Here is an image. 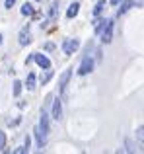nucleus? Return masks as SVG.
Returning <instances> with one entry per match:
<instances>
[{
    "label": "nucleus",
    "mask_w": 144,
    "mask_h": 154,
    "mask_svg": "<svg viewBox=\"0 0 144 154\" xmlns=\"http://www.w3.org/2000/svg\"><path fill=\"white\" fill-rule=\"evenodd\" d=\"M99 33H101L103 43H111V37H113V22H111V20H105V23H103V27L99 29Z\"/></svg>",
    "instance_id": "nucleus-1"
},
{
    "label": "nucleus",
    "mask_w": 144,
    "mask_h": 154,
    "mask_svg": "<svg viewBox=\"0 0 144 154\" xmlns=\"http://www.w3.org/2000/svg\"><path fill=\"white\" fill-rule=\"evenodd\" d=\"M78 49H80V41L78 39H66V41L62 43V51H64L66 55H74Z\"/></svg>",
    "instance_id": "nucleus-2"
},
{
    "label": "nucleus",
    "mask_w": 144,
    "mask_h": 154,
    "mask_svg": "<svg viewBox=\"0 0 144 154\" xmlns=\"http://www.w3.org/2000/svg\"><path fill=\"white\" fill-rule=\"evenodd\" d=\"M39 131H41L43 137L49 135V115H47V109H43L41 111V119H39Z\"/></svg>",
    "instance_id": "nucleus-3"
},
{
    "label": "nucleus",
    "mask_w": 144,
    "mask_h": 154,
    "mask_svg": "<svg viewBox=\"0 0 144 154\" xmlns=\"http://www.w3.org/2000/svg\"><path fill=\"white\" fill-rule=\"evenodd\" d=\"M92 68H94V59H92V57H84L82 64H80V68H78V74L86 76L88 72H92Z\"/></svg>",
    "instance_id": "nucleus-4"
},
{
    "label": "nucleus",
    "mask_w": 144,
    "mask_h": 154,
    "mask_svg": "<svg viewBox=\"0 0 144 154\" xmlns=\"http://www.w3.org/2000/svg\"><path fill=\"white\" fill-rule=\"evenodd\" d=\"M31 60H35V63H37L41 68H45V70H47V68H51V60L47 59L45 55H39V53H35V55L31 57Z\"/></svg>",
    "instance_id": "nucleus-5"
},
{
    "label": "nucleus",
    "mask_w": 144,
    "mask_h": 154,
    "mask_svg": "<svg viewBox=\"0 0 144 154\" xmlns=\"http://www.w3.org/2000/svg\"><path fill=\"white\" fill-rule=\"evenodd\" d=\"M70 76H72V72H70V70H64V72L61 74V78H58V88H61L62 94H64V90H66V84H68Z\"/></svg>",
    "instance_id": "nucleus-6"
},
{
    "label": "nucleus",
    "mask_w": 144,
    "mask_h": 154,
    "mask_svg": "<svg viewBox=\"0 0 144 154\" xmlns=\"http://www.w3.org/2000/svg\"><path fill=\"white\" fill-rule=\"evenodd\" d=\"M53 103V119H61L62 117V105H61V100H55V102H51Z\"/></svg>",
    "instance_id": "nucleus-7"
},
{
    "label": "nucleus",
    "mask_w": 144,
    "mask_h": 154,
    "mask_svg": "<svg viewBox=\"0 0 144 154\" xmlns=\"http://www.w3.org/2000/svg\"><path fill=\"white\" fill-rule=\"evenodd\" d=\"M31 35H29V27H23L22 31H20V45H27V43L31 41Z\"/></svg>",
    "instance_id": "nucleus-8"
},
{
    "label": "nucleus",
    "mask_w": 144,
    "mask_h": 154,
    "mask_svg": "<svg viewBox=\"0 0 144 154\" xmlns=\"http://www.w3.org/2000/svg\"><path fill=\"white\" fill-rule=\"evenodd\" d=\"M78 10H80V4H78V2H72L70 6H68V12H66V16H68V18H74V16L78 14Z\"/></svg>",
    "instance_id": "nucleus-9"
},
{
    "label": "nucleus",
    "mask_w": 144,
    "mask_h": 154,
    "mask_svg": "<svg viewBox=\"0 0 144 154\" xmlns=\"http://www.w3.org/2000/svg\"><path fill=\"white\" fill-rule=\"evenodd\" d=\"M133 6H134V0H127L125 4H121V8H119V16H121V14H125V12H129Z\"/></svg>",
    "instance_id": "nucleus-10"
},
{
    "label": "nucleus",
    "mask_w": 144,
    "mask_h": 154,
    "mask_svg": "<svg viewBox=\"0 0 144 154\" xmlns=\"http://www.w3.org/2000/svg\"><path fill=\"white\" fill-rule=\"evenodd\" d=\"M26 86H27V90H33V88H35V74H33V72H29V74H27Z\"/></svg>",
    "instance_id": "nucleus-11"
},
{
    "label": "nucleus",
    "mask_w": 144,
    "mask_h": 154,
    "mask_svg": "<svg viewBox=\"0 0 144 154\" xmlns=\"http://www.w3.org/2000/svg\"><path fill=\"white\" fill-rule=\"evenodd\" d=\"M33 12H35V10H33V6H31L29 2H26V4L22 6V14H23V16H31Z\"/></svg>",
    "instance_id": "nucleus-12"
},
{
    "label": "nucleus",
    "mask_w": 144,
    "mask_h": 154,
    "mask_svg": "<svg viewBox=\"0 0 144 154\" xmlns=\"http://www.w3.org/2000/svg\"><path fill=\"white\" fill-rule=\"evenodd\" d=\"M103 8H105V0H99L98 4H95V8H94V14L95 16H99L103 12Z\"/></svg>",
    "instance_id": "nucleus-13"
},
{
    "label": "nucleus",
    "mask_w": 144,
    "mask_h": 154,
    "mask_svg": "<svg viewBox=\"0 0 144 154\" xmlns=\"http://www.w3.org/2000/svg\"><path fill=\"white\" fill-rule=\"evenodd\" d=\"M51 76H53V72H51L49 68H47V72H45V74H41V84H47V82L51 80Z\"/></svg>",
    "instance_id": "nucleus-14"
},
{
    "label": "nucleus",
    "mask_w": 144,
    "mask_h": 154,
    "mask_svg": "<svg viewBox=\"0 0 144 154\" xmlns=\"http://www.w3.org/2000/svg\"><path fill=\"white\" fill-rule=\"evenodd\" d=\"M103 23H105V20H95V22H94V29L95 31H98V33H99V29H101V27H103Z\"/></svg>",
    "instance_id": "nucleus-15"
},
{
    "label": "nucleus",
    "mask_w": 144,
    "mask_h": 154,
    "mask_svg": "<svg viewBox=\"0 0 144 154\" xmlns=\"http://www.w3.org/2000/svg\"><path fill=\"white\" fill-rule=\"evenodd\" d=\"M20 94H22V82L16 80L14 82V96H20Z\"/></svg>",
    "instance_id": "nucleus-16"
},
{
    "label": "nucleus",
    "mask_w": 144,
    "mask_h": 154,
    "mask_svg": "<svg viewBox=\"0 0 144 154\" xmlns=\"http://www.w3.org/2000/svg\"><path fill=\"white\" fill-rule=\"evenodd\" d=\"M4 144H6V135L4 131H0V150H4Z\"/></svg>",
    "instance_id": "nucleus-17"
},
{
    "label": "nucleus",
    "mask_w": 144,
    "mask_h": 154,
    "mask_svg": "<svg viewBox=\"0 0 144 154\" xmlns=\"http://www.w3.org/2000/svg\"><path fill=\"white\" fill-rule=\"evenodd\" d=\"M57 8H58V2H55L51 6V18H57Z\"/></svg>",
    "instance_id": "nucleus-18"
},
{
    "label": "nucleus",
    "mask_w": 144,
    "mask_h": 154,
    "mask_svg": "<svg viewBox=\"0 0 144 154\" xmlns=\"http://www.w3.org/2000/svg\"><path fill=\"white\" fill-rule=\"evenodd\" d=\"M142 133H144V129L142 127H138V131H136V139H138V143L142 144Z\"/></svg>",
    "instance_id": "nucleus-19"
},
{
    "label": "nucleus",
    "mask_w": 144,
    "mask_h": 154,
    "mask_svg": "<svg viewBox=\"0 0 144 154\" xmlns=\"http://www.w3.org/2000/svg\"><path fill=\"white\" fill-rule=\"evenodd\" d=\"M14 4H16V0H6V2H4V6H6V8H12Z\"/></svg>",
    "instance_id": "nucleus-20"
},
{
    "label": "nucleus",
    "mask_w": 144,
    "mask_h": 154,
    "mask_svg": "<svg viewBox=\"0 0 144 154\" xmlns=\"http://www.w3.org/2000/svg\"><path fill=\"white\" fill-rule=\"evenodd\" d=\"M121 2H123V0H111V4H113V6H119Z\"/></svg>",
    "instance_id": "nucleus-21"
},
{
    "label": "nucleus",
    "mask_w": 144,
    "mask_h": 154,
    "mask_svg": "<svg viewBox=\"0 0 144 154\" xmlns=\"http://www.w3.org/2000/svg\"><path fill=\"white\" fill-rule=\"evenodd\" d=\"M0 45H2V35H0Z\"/></svg>",
    "instance_id": "nucleus-22"
},
{
    "label": "nucleus",
    "mask_w": 144,
    "mask_h": 154,
    "mask_svg": "<svg viewBox=\"0 0 144 154\" xmlns=\"http://www.w3.org/2000/svg\"><path fill=\"white\" fill-rule=\"evenodd\" d=\"M37 2H39V0H37Z\"/></svg>",
    "instance_id": "nucleus-23"
}]
</instances>
